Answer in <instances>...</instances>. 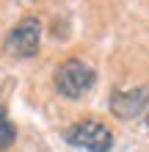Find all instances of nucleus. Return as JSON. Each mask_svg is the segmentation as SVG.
<instances>
[{
	"label": "nucleus",
	"mask_w": 149,
	"mask_h": 152,
	"mask_svg": "<svg viewBox=\"0 0 149 152\" xmlns=\"http://www.w3.org/2000/svg\"><path fill=\"white\" fill-rule=\"evenodd\" d=\"M149 102V88L141 86V88H130V91H116L110 97V113L116 119H133V116L144 113Z\"/></svg>",
	"instance_id": "obj_4"
},
{
	"label": "nucleus",
	"mask_w": 149,
	"mask_h": 152,
	"mask_svg": "<svg viewBox=\"0 0 149 152\" xmlns=\"http://www.w3.org/2000/svg\"><path fill=\"white\" fill-rule=\"evenodd\" d=\"M146 124H149V113H146Z\"/></svg>",
	"instance_id": "obj_6"
},
{
	"label": "nucleus",
	"mask_w": 149,
	"mask_h": 152,
	"mask_svg": "<svg viewBox=\"0 0 149 152\" xmlns=\"http://www.w3.org/2000/svg\"><path fill=\"white\" fill-rule=\"evenodd\" d=\"M64 138L77 149L86 152H110L113 147V133L105 127L100 119H80L64 133Z\"/></svg>",
	"instance_id": "obj_2"
},
{
	"label": "nucleus",
	"mask_w": 149,
	"mask_h": 152,
	"mask_svg": "<svg viewBox=\"0 0 149 152\" xmlns=\"http://www.w3.org/2000/svg\"><path fill=\"white\" fill-rule=\"evenodd\" d=\"M94 83H97V72L80 58H69L55 69V88L69 100H77L86 91H91Z\"/></svg>",
	"instance_id": "obj_1"
},
{
	"label": "nucleus",
	"mask_w": 149,
	"mask_h": 152,
	"mask_svg": "<svg viewBox=\"0 0 149 152\" xmlns=\"http://www.w3.org/2000/svg\"><path fill=\"white\" fill-rule=\"evenodd\" d=\"M14 136H17V130H14L11 119H8V116H6V111L0 108V149L11 147V144H14Z\"/></svg>",
	"instance_id": "obj_5"
},
{
	"label": "nucleus",
	"mask_w": 149,
	"mask_h": 152,
	"mask_svg": "<svg viewBox=\"0 0 149 152\" xmlns=\"http://www.w3.org/2000/svg\"><path fill=\"white\" fill-rule=\"evenodd\" d=\"M39 39H41V25L36 17L20 20L6 36V53H11L17 58H31L39 50Z\"/></svg>",
	"instance_id": "obj_3"
}]
</instances>
